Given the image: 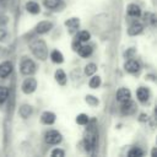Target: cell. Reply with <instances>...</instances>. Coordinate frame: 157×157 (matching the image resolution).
<instances>
[{
    "label": "cell",
    "instance_id": "cell-17",
    "mask_svg": "<svg viewBox=\"0 0 157 157\" xmlns=\"http://www.w3.org/2000/svg\"><path fill=\"white\" fill-rule=\"evenodd\" d=\"M26 10L32 15H37L40 12V6L36 1H28L26 2Z\"/></svg>",
    "mask_w": 157,
    "mask_h": 157
},
{
    "label": "cell",
    "instance_id": "cell-18",
    "mask_svg": "<svg viewBox=\"0 0 157 157\" xmlns=\"http://www.w3.org/2000/svg\"><path fill=\"white\" fill-rule=\"evenodd\" d=\"M54 78H55V81H56L59 85H65V83H66V80H67L66 74H65L64 70H61V69H58V70L55 71Z\"/></svg>",
    "mask_w": 157,
    "mask_h": 157
},
{
    "label": "cell",
    "instance_id": "cell-20",
    "mask_svg": "<svg viewBox=\"0 0 157 157\" xmlns=\"http://www.w3.org/2000/svg\"><path fill=\"white\" fill-rule=\"evenodd\" d=\"M50 59H52V61L55 63V64H61V63L64 61V55H63V53L59 52V50H53V52L50 53Z\"/></svg>",
    "mask_w": 157,
    "mask_h": 157
},
{
    "label": "cell",
    "instance_id": "cell-2",
    "mask_svg": "<svg viewBox=\"0 0 157 157\" xmlns=\"http://www.w3.org/2000/svg\"><path fill=\"white\" fill-rule=\"evenodd\" d=\"M31 52L33 53V55L39 59V60H45L48 56V48L47 44L43 39H34L31 44H29Z\"/></svg>",
    "mask_w": 157,
    "mask_h": 157
},
{
    "label": "cell",
    "instance_id": "cell-30",
    "mask_svg": "<svg viewBox=\"0 0 157 157\" xmlns=\"http://www.w3.org/2000/svg\"><path fill=\"white\" fill-rule=\"evenodd\" d=\"M81 43H82V42H80V40L76 38V39L72 42V49H74V50H77V49L81 47Z\"/></svg>",
    "mask_w": 157,
    "mask_h": 157
},
{
    "label": "cell",
    "instance_id": "cell-15",
    "mask_svg": "<svg viewBox=\"0 0 157 157\" xmlns=\"http://www.w3.org/2000/svg\"><path fill=\"white\" fill-rule=\"evenodd\" d=\"M126 12H128L129 16L136 18V17H140V15H141V9H140V6L136 5V4H130V5H128V7H126Z\"/></svg>",
    "mask_w": 157,
    "mask_h": 157
},
{
    "label": "cell",
    "instance_id": "cell-31",
    "mask_svg": "<svg viewBox=\"0 0 157 157\" xmlns=\"http://www.w3.org/2000/svg\"><path fill=\"white\" fill-rule=\"evenodd\" d=\"M135 54V50H134V48H129L125 53H124V55H125V58H128V59H130V56L131 55H134Z\"/></svg>",
    "mask_w": 157,
    "mask_h": 157
},
{
    "label": "cell",
    "instance_id": "cell-21",
    "mask_svg": "<svg viewBox=\"0 0 157 157\" xmlns=\"http://www.w3.org/2000/svg\"><path fill=\"white\" fill-rule=\"evenodd\" d=\"M60 1L61 0H43V4L47 9H50V10H54V9H58L59 5H60Z\"/></svg>",
    "mask_w": 157,
    "mask_h": 157
},
{
    "label": "cell",
    "instance_id": "cell-4",
    "mask_svg": "<svg viewBox=\"0 0 157 157\" xmlns=\"http://www.w3.org/2000/svg\"><path fill=\"white\" fill-rule=\"evenodd\" d=\"M21 88H22V92L26 93V94L33 93V92L36 91V88H37V81H36V78H33V77H27V78L22 82Z\"/></svg>",
    "mask_w": 157,
    "mask_h": 157
},
{
    "label": "cell",
    "instance_id": "cell-35",
    "mask_svg": "<svg viewBox=\"0 0 157 157\" xmlns=\"http://www.w3.org/2000/svg\"><path fill=\"white\" fill-rule=\"evenodd\" d=\"M1 1H2V0H0V2H1Z\"/></svg>",
    "mask_w": 157,
    "mask_h": 157
},
{
    "label": "cell",
    "instance_id": "cell-10",
    "mask_svg": "<svg viewBox=\"0 0 157 157\" xmlns=\"http://www.w3.org/2000/svg\"><path fill=\"white\" fill-rule=\"evenodd\" d=\"M65 26L69 31V33H75L80 26V20L77 17H71V18H67L65 21Z\"/></svg>",
    "mask_w": 157,
    "mask_h": 157
},
{
    "label": "cell",
    "instance_id": "cell-1",
    "mask_svg": "<svg viewBox=\"0 0 157 157\" xmlns=\"http://www.w3.org/2000/svg\"><path fill=\"white\" fill-rule=\"evenodd\" d=\"M92 123L93 124H90V120H88V123H87L88 128L86 129L85 135H83V146L88 153H93V151L96 150V146H97V141H98V131L94 125V121H92Z\"/></svg>",
    "mask_w": 157,
    "mask_h": 157
},
{
    "label": "cell",
    "instance_id": "cell-28",
    "mask_svg": "<svg viewBox=\"0 0 157 157\" xmlns=\"http://www.w3.org/2000/svg\"><path fill=\"white\" fill-rule=\"evenodd\" d=\"M85 101H86V103H87V104H90V105H92V107H96V105H98V104H99L98 98H96L94 96H91V94L86 96Z\"/></svg>",
    "mask_w": 157,
    "mask_h": 157
},
{
    "label": "cell",
    "instance_id": "cell-27",
    "mask_svg": "<svg viewBox=\"0 0 157 157\" xmlns=\"http://www.w3.org/2000/svg\"><path fill=\"white\" fill-rule=\"evenodd\" d=\"M9 97V90L5 86H0V104L4 103Z\"/></svg>",
    "mask_w": 157,
    "mask_h": 157
},
{
    "label": "cell",
    "instance_id": "cell-3",
    "mask_svg": "<svg viewBox=\"0 0 157 157\" xmlns=\"http://www.w3.org/2000/svg\"><path fill=\"white\" fill-rule=\"evenodd\" d=\"M20 71H21V74L27 75V76L34 74V71H36V64H34V61L31 60V59H28V58H25V59L21 61Z\"/></svg>",
    "mask_w": 157,
    "mask_h": 157
},
{
    "label": "cell",
    "instance_id": "cell-29",
    "mask_svg": "<svg viewBox=\"0 0 157 157\" xmlns=\"http://www.w3.org/2000/svg\"><path fill=\"white\" fill-rule=\"evenodd\" d=\"M50 155H52L53 157H64V156H65V152H64L61 148H54V150L50 152Z\"/></svg>",
    "mask_w": 157,
    "mask_h": 157
},
{
    "label": "cell",
    "instance_id": "cell-16",
    "mask_svg": "<svg viewBox=\"0 0 157 157\" xmlns=\"http://www.w3.org/2000/svg\"><path fill=\"white\" fill-rule=\"evenodd\" d=\"M32 112H33V109H32V107H31L29 104H22V105L18 108V114H20V117L23 118V119H27V118L32 114Z\"/></svg>",
    "mask_w": 157,
    "mask_h": 157
},
{
    "label": "cell",
    "instance_id": "cell-19",
    "mask_svg": "<svg viewBox=\"0 0 157 157\" xmlns=\"http://www.w3.org/2000/svg\"><path fill=\"white\" fill-rule=\"evenodd\" d=\"M76 52H77L78 55H81L82 58H88V56L92 54V47H90V45H82V44H81V47H80Z\"/></svg>",
    "mask_w": 157,
    "mask_h": 157
},
{
    "label": "cell",
    "instance_id": "cell-33",
    "mask_svg": "<svg viewBox=\"0 0 157 157\" xmlns=\"http://www.w3.org/2000/svg\"><path fill=\"white\" fill-rule=\"evenodd\" d=\"M6 23H7V17L4 16V15H0V26L6 25Z\"/></svg>",
    "mask_w": 157,
    "mask_h": 157
},
{
    "label": "cell",
    "instance_id": "cell-11",
    "mask_svg": "<svg viewBox=\"0 0 157 157\" xmlns=\"http://www.w3.org/2000/svg\"><path fill=\"white\" fill-rule=\"evenodd\" d=\"M12 71V64L10 61H4L0 64V77L5 78L7 77Z\"/></svg>",
    "mask_w": 157,
    "mask_h": 157
},
{
    "label": "cell",
    "instance_id": "cell-14",
    "mask_svg": "<svg viewBox=\"0 0 157 157\" xmlns=\"http://www.w3.org/2000/svg\"><path fill=\"white\" fill-rule=\"evenodd\" d=\"M40 121L45 125H52L54 121H55V114L53 112H43V114L40 115Z\"/></svg>",
    "mask_w": 157,
    "mask_h": 157
},
{
    "label": "cell",
    "instance_id": "cell-8",
    "mask_svg": "<svg viewBox=\"0 0 157 157\" xmlns=\"http://www.w3.org/2000/svg\"><path fill=\"white\" fill-rule=\"evenodd\" d=\"M52 28H53V23L50 21H40L36 26V32L38 34H44V33H48Z\"/></svg>",
    "mask_w": 157,
    "mask_h": 157
},
{
    "label": "cell",
    "instance_id": "cell-13",
    "mask_svg": "<svg viewBox=\"0 0 157 157\" xmlns=\"http://www.w3.org/2000/svg\"><path fill=\"white\" fill-rule=\"evenodd\" d=\"M142 29H144L142 23H140V22L136 21V22L131 23L130 27L128 28V34L129 36H137V34H140L142 32Z\"/></svg>",
    "mask_w": 157,
    "mask_h": 157
},
{
    "label": "cell",
    "instance_id": "cell-12",
    "mask_svg": "<svg viewBox=\"0 0 157 157\" xmlns=\"http://www.w3.org/2000/svg\"><path fill=\"white\" fill-rule=\"evenodd\" d=\"M136 97L141 103H146L150 98V92L146 87H139L136 91Z\"/></svg>",
    "mask_w": 157,
    "mask_h": 157
},
{
    "label": "cell",
    "instance_id": "cell-5",
    "mask_svg": "<svg viewBox=\"0 0 157 157\" xmlns=\"http://www.w3.org/2000/svg\"><path fill=\"white\" fill-rule=\"evenodd\" d=\"M45 142L49 145H58L61 141V134L56 130H49L45 132Z\"/></svg>",
    "mask_w": 157,
    "mask_h": 157
},
{
    "label": "cell",
    "instance_id": "cell-32",
    "mask_svg": "<svg viewBox=\"0 0 157 157\" xmlns=\"http://www.w3.org/2000/svg\"><path fill=\"white\" fill-rule=\"evenodd\" d=\"M6 36H7L6 29H5V28H2V27H0V42H1V40H4V39L6 38Z\"/></svg>",
    "mask_w": 157,
    "mask_h": 157
},
{
    "label": "cell",
    "instance_id": "cell-34",
    "mask_svg": "<svg viewBox=\"0 0 157 157\" xmlns=\"http://www.w3.org/2000/svg\"><path fill=\"white\" fill-rule=\"evenodd\" d=\"M140 121H147L148 120V117L146 114H140V118H139Z\"/></svg>",
    "mask_w": 157,
    "mask_h": 157
},
{
    "label": "cell",
    "instance_id": "cell-23",
    "mask_svg": "<svg viewBox=\"0 0 157 157\" xmlns=\"http://www.w3.org/2000/svg\"><path fill=\"white\" fill-rule=\"evenodd\" d=\"M101 82H102V80H101L99 76H92L90 82H88V85H90L91 88H98L101 86Z\"/></svg>",
    "mask_w": 157,
    "mask_h": 157
},
{
    "label": "cell",
    "instance_id": "cell-9",
    "mask_svg": "<svg viewBox=\"0 0 157 157\" xmlns=\"http://www.w3.org/2000/svg\"><path fill=\"white\" fill-rule=\"evenodd\" d=\"M115 97H117V101H118L119 103H123V102H125V101H128V99L131 98V92H130L128 88L121 87V88H119V90L117 91Z\"/></svg>",
    "mask_w": 157,
    "mask_h": 157
},
{
    "label": "cell",
    "instance_id": "cell-26",
    "mask_svg": "<svg viewBox=\"0 0 157 157\" xmlns=\"http://www.w3.org/2000/svg\"><path fill=\"white\" fill-rule=\"evenodd\" d=\"M142 155H144V152H142V150L139 148V147H132V148L128 152V156H129V157H141Z\"/></svg>",
    "mask_w": 157,
    "mask_h": 157
},
{
    "label": "cell",
    "instance_id": "cell-6",
    "mask_svg": "<svg viewBox=\"0 0 157 157\" xmlns=\"http://www.w3.org/2000/svg\"><path fill=\"white\" fill-rule=\"evenodd\" d=\"M135 110H136V105H135V103H134L131 99H128V101L123 102L121 105H120V112H121L124 115H130V114H132Z\"/></svg>",
    "mask_w": 157,
    "mask_h": 157
},
{
    "label": "cell",
    "instance_id": "cell-7",
    "mask_svg": "<svg viewBox=\"0 0 157 157\" xmlns=\"http://www.w3.org/2000/svg\"><path fill=\"white\" fill-rule=\"evenodd\" d=\"M124 69H125V71L129 72V74H135V72H137V71L140 70V64L137 63V60L130 58L128 61H125Z\"/></svg>",
    "mask_w": 157,
    "mask_h": 157
},
{
    "label": "cell",
    "instance_id": "cell-24",
    "mask_svg": "<svg viewBox=\"0 0 157 157\" xmlns=\"http://www.w3.org/2000/svg\"><path fill=\"white\" fill-rule=\"evenodd\" d=\"M80 42H87L90 38H91V34L88 31H81L77 33V37H76Z\"/></svg>",
    "mask_w": 157,
    "mask_h": 157
},
{
    "label": "cell",
    "instance_id": "cell-22",
    "mask_svg": "<svg viewBox=\"0 0 157 157\" xmlns=\"http://www.w3.org/2000/svg\"><path fill=\"white\" fill-rule=\"evenodd\" d=\"M97 71V65L94 63H88L86 66H85V74L87 76H92L94 72Z\"/></svg>",
    "mask_w": 157,
    "mask_h": 157
},
{
    "label": "cell",
    "instance_id": "cell-25",
    "mask_svg": "<svg viewBox=\"0 0 157 157\" xmlns=\"http://www.w3.org/2000/svg\"><path fill=\"white\" fill-rule=\"evenodd\" d=\"M88 120H90V118L85 113H81V114H78L76 117V123L80 124V125H86L88 123Z\"/></svg>",
    "mask_w": 157,
    "mask_h": 157
}]
</instances>
